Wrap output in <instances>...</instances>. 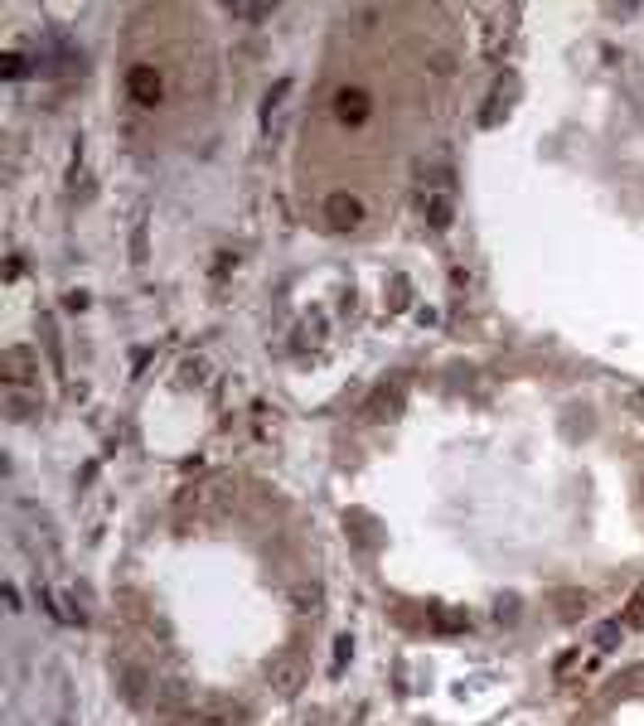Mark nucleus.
<instances>
[{"mask_svg": "<svg viewBox=\"0 0 644 726\" xmlns=\"http://www.w3.org/2000/svg\"><path fill=\"white\" fill-rule=\"evenodd\" d=\"M621 630H625L621 620H611V625H601V630H596V644H601V649H611V644L621 640Z\"/></svg>", "mask_w": 644, "mask_h": 726, "instance_id": "f3484780", "label": "nucleus"}, {"mask_svg": "<svg viewBox=\"0 0 644 726\" xmlns=\"http://www.w3.org/2000/svg\"><path fill=\"white\" fill-rule=\"evenodd\" d=\"M325 223L330 228H358V223H364V199L349 194V189L325 194Z\"/></svg>", "mask_w": 644, "mask_h": 726, "instance_id": "20e7f679", "label": "nucleus"}, {"mask_svg": "<svg viewBox=\"0 0 644 726\" xmlns=\"http://www.w3.org/2000/svg\"><path fill=\"white\" fill-rule=\"evenodd\" d=\"M228 15L233 20H272L277 5H228Z\"/></svg>", "mask_w": 644, "mask_h": 726, "instance_id": "dca6fc26", "label": "nucleus"}, {"mask_svg": "<svg viewBox=\"0 0 644 726\" xmlns=\"http://www.w3.org/2000/svg\"><path fill=\"white\" fill-rule=\"evenodd\" d=\"M621 625H625V630H644V586H639L635 595H630V605H625Z\"/></svg>", "mask_w": 644, "mask_h": 726, "instance_id": "4468645a", "label": "nucleus"}, {"mask_svg": "<svg viewBox=\"0 0 644 726\" xmlns=\"http://www.w3.org/2000/svg\"><path fill=\"white\" fill-rule=\"evenodd\" d=\"M611 688H615V693H644V664H635V668H625V673H621V678H615V683H611Z\"/></svg>", "mask_w": 644, "mask_h": 726, "instance_id": "2eb2a0df", "label": "nucleus"}, {"mask_svg": "<svg viewBox=\"0 0 644 726\" xmlns=\"http://www.w3.org/2000/svg\"><path fill=\"white\" fill-rule=\"evenodd\" d=\"M403 397H407L403 378L378 383V387H373V397L364 402V417H368V422H388V417H397V412H403Z\"/></svg>", "mask_w": 644, "mask_h": 726, "instance_id": "423d86ee", "label": "nucleus"}, {"mask_svg": "<svg viewBox=\"0 0 644 726\" xmlns=\"http://www.w3.org/2000/svg\"><path fill=\"white\" fill-rule=\"evenodd\" d=\"M5 77H24V59L20 54H5Z\"/></svg>", "mask_w": 644, "mask_h": 726, "instance_id": "6ab92c4d", "label": "nucleus"}, {"mask_svg": "<svg viewBox=\"0 0 644 726\" xmlns=\"http://www.w3.org/2000/svg\"><path fill=\"white\" fill-rule=\"evenodd\" d=\"M126 97H132V107H141V112H156L160 102H165V73H160V63L136 59L132 68H126Z\"/></svg>", "mask_w": 644, "mask_h": 726, "instance_id": "f257e3e1", "label": "nucleus"}, {"mask_svg": "<svg viewBox=\"0 0 644 726\" xmlns=\"http://www.w3.org/2000/svg\"><path fill=\"white\" fill-rule=\"evenodd\" d=\"M427 73L436 83H450V77H456V49H446V44L427 49Z\"/></svg>", "mask_w": 644, "mask_h": 726, "instance_id": "9d476101", "label": "nucleus"}, {"mask_svg": "<svg viewBox=\"0 0 644 726\" xmlns=\"http://www.w3.org/2000/svg\"><path fill=\"white\" fill-rule=\"evenodd\" d=\"M34 378H40V349L10 344L5 354H0V383L5 387H34Z\"/></svg>", "mask_w": 644, "mask_h": 726, "instance_id": "7ed1b4c3", "label": "nucleus"}, {"mask_svg": "<svg viewBox=\"0 0 644 726\" xmlns=\"http://www.w3.org/2000/svg\"><path fill=\"white\" fill-rule=\"evenodd\" d=\"M179 383H185V387H204V383H209V363H204V358H189L185 368H179Z\"/></svg>", "mask_w": 644, "mask_h": 726, "instance_id": "ddd939ff", "label": "nucleus"}, {"mask_svg": "<svg viewBox=\"0 0 644 726\" xmlns=\"http://www.w3.org/2000/svg\"><path fill=\"white\" fill-rule=\"evenodd\" d=\"M242 712L228 703H204V707H185L175 712V726H238Z\"/></svg>", "mask_w": 644, "mask_h": 726, "instance_id": "39448f33", "label": "nucleus"}, {"mask_svg": "<svg viewBox=\"0 0 644 726\" xmlns=\"http://www.w3.org/2000/svg\"><path fill=\"white\" fill-rule=\"evenodd\" d=\"M552 605H558L562 620H576V615H582L586 605H591V595H586V591H558V595H552Z\"/></svg>", "mask_w": 644, "mask_h": 726, "instance_id": "9b49d317", "label": "nucleus"}, {"mask_svg": "<svg viewBox=\"0 0 644 726\" xmlns=\"http://www.w3.org/2000/svg\"><path fill=\"white\" fill-rule=\"evenodd\" d=\"M44 412V397L40 393H30V387H5V417L24 426V422H34Z\"/></svg>", "mask_w": 644, "mask_h": 726, "instance_id": "6e6552de", "label": "nucleus"}, {"mask_svg": "<svg viewBox=\"0 0 644 726\" xmlns=\"http://www.w3.org/2000/svg\"><path fill=\"white\" fill-rule=\"evenodd\" d=\"M267 683L281 693V697H295L305 688V668H301V658H291V654H281V658H272L267 664Z\"/></svg>", "mask_w": 644, "mask_h": 726, "instance_id": "0eeeda50", "label": "nucleus"}, {"mask_svg": "<svg viewBox=\"0 0 644 726\" xmlns=\"http://www.w3.org/2000/svg\"><path fill=\"white\" fill-rule=\"evenodd\" d=\"M122 693H126V703H141V693H146V673L126 664L122 668Z\"/></svg>", "mask_w": 644, "mask_h": 726, "instance_id": "f8f14e48", "label": "nucleus"}, {"mask_svg": "<svg viewBox=\"0 0 644 726\" xmlns=\"http://www.w3.org/2000/svg\"><path fill=\"white\" fill-rule=\"evenodd\" d=\"M286 93H291V77H281V83L272 87V93H267V112H272V107H277V102L286 97Z\"/></svg>", "mask_w": 644, "mask_h": 726, "instance_id": "a211bd4d", "label": "nucleus"}, {"mask_svg": "<svg viewBox=\"0 0 644 726\" xmlns=\"http://www.w3.org/2000/svg\"><path fill=\"white\" fill-rule=\"evenodd\" d=\"M330 116L340 126H349V132H358V126L373 116V93H368V87H358V83H340L330 93Z\"/></svg>", "mask_w": 644, "mask_h": 726, "instance_id": "f03ea898", "label": "nucleus"}, {"mask_svg": "<svg viewBox=\"0 0 644 726\" xmlns=\"http://www.w3.org/2000/svg\"><path fill=\"white\" fill-rule=\"evenodd\" d=\"M422 218H427L431 232H446L450 223H456V199H450V194L427 189V194H422Z\"/></svg>", "mask_w": 644, "mask_h": 726, "instance_id": "1a4fd4ad", "label": "nucleus"}]
</instances>
